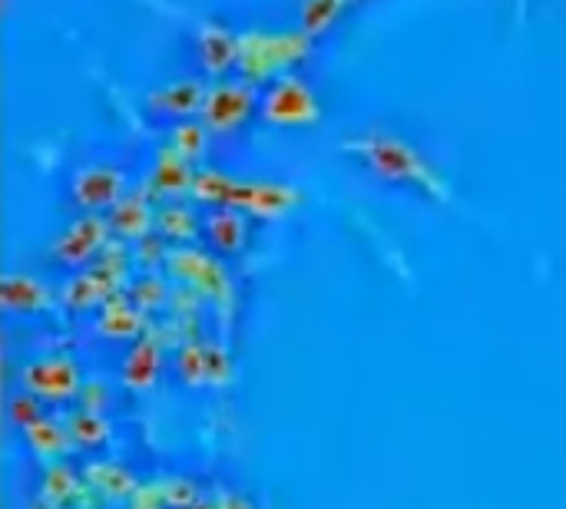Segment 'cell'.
I'll return each mask as SVG.
<instances>
[{"label": "cell", "instance_id": "cell-1", "mask_svg": "<svg viewBox=\"0 0 566 509\" xmlns=\"http://www.w3.org/2000/svg\"><path fill=\"white\" fill-rule=\"evenodd\" d=\"M355 152H361L368 169L378 172L381 179H391V182H428V172H424L421 159L415 156V149L398 142V139H391V136H368V139L355 142Z\"/></svg>", "mask_w": 566, "mask_h": 509}, {"label": "cell", "instance_id": "cell-2", "mask_svg": "<svg viewBox=\"0 0 566 509\" xmlns=\"http://www.w3.org/2000/svg\"><path fill=\"white\" fill-rule=\"evenodd\" d=\"M262 116L272 119L275 126H292V123H312L318 116V103L312 89L298 79H282L269 96L262 99Z\"/></svg>", "mask_w": 566, "mask_h": 509}, {"label": "cell", "instance_id": "cell-3", "mask_svg": "<svg viewBox=\"0 0 566 509\" xmlns=\"http://www.w3.org/2000/svg\"><path fill=\"white\" fill-rule=\"evenodd\" d=\"M255 103V93L245 86V83H226V86H216L209 96H206V129L212 132H229L235 129L249 109Z\"/></svg>", "mask_w": 566, "mask_h": 509}, {"label": "cell", "instance_id": "cell-4", "mask_svg": "<svg viewBox=\"0 0 566 509\" xmlns=\"http://www.w3.org/2000/svg\"><path fill=\"white\" fill-rule=\"evenodd\" d=\"M123 185H126V179H123L119 169H113V166H93V169L76 172V179H73V199H76V205L93 209V212L96 209H113L119 202V195H123Z\"/></svg>", "mask_w": 566, "mask_h": 509}, {"label": "cell", "instance_id": "cell-5", "mask_svg": "<svg viewBox=\"0 0 566 509\" xmlns=\"http://www.w3.org/2000/svg\"><path fill=\"white\" fill-rule=\"evenodd\" d=\"M106 219H99V215H90V219H80L76 225H70V232L60 238V245H56V258L63 262V265H80V262H86L99 245H103V238H106Z\"/></svg>", "mask_w": 566, "mask_h": 509}, {"label": "cell", "instance_id": "cell-6", "mask_svg": "<svg viewBox=\"0 0 566 509\" xmlns=\"http://www.w3.org/2000/svg\"><path fill=\"white\" fill-rule=\"evenodd\" d=\"M206 96L209 93L196 79H179V83H172L153 96V109L163 116H172V119H186L189 113L206 106Z\"/></svg>", "mask_w": 566, "mask_h": 509}, {"label": "cell", "instance_id": "cell-7", "mask_svg": "<svg viewBox=\"0 0 566 509\" xmlns=\"http://www.w3.org/2000/svg\"><path fill=\"white\" fill-rule=\"evenodd\" d=\"M199 53H202L206 70L222 73V70H229V66L242 56V43H239L232 33H226L222 26H209V30L202 33Z\"/></svg>", "mask_w": 566, "mask_h": 509}, {"label": "cell", "instance_id": "cell-8", "mask_svg": "<svg viewBox=\"0 0 566 509\" xmlns=\"http://www.w3.org/2000/svg\"><path fill=\"white\" fill-rule=\"evenodd\" d=\"M27 378H30V384H33L36 391L56 394V397H63V394H70V391L76 388V371H73L66 361H43V364L30 368Z\"/></svg>", "mask_w": 566, "mask_h": 509}, {"label": "cell", "instance_id": "cell-9", "mask_svg": "<svg viewBox=\"0 0 566 509\" xmlns=\"http://www.w3.org/2000/svg\"><path fill=\"white\" fill-rule=\"evenodd\" d=\"M206 232H209V242L222 252V255H232L239 245H242V219L235 212H216L209 222H206Z\"/></svg>", "mask_w": 566, "mask_h": 509}, {"label": "cell", "instance_id": "cell-10", "mask_svg": "<svg viewBox=\"0 0 566 509\" xmlns=\"http://www.w3.org/2000/svg\"><path fill=\"white\" fill-rule=\"evenodd\" d=\"M156 189L159 192H166V195H176V192H182L186 185H189V166L179 159V156H166V159H159V166H156Z\"/></svg>", "mask_w": 566, "mask_h": 509}, {"label": "cell", "instance_id": "cell-11", "mask_svg": "<svg viewBox=\"0 0 566 509\" xmlns=\"http://www.w3.org/2000/svg\"><path fill=\"white\" fill-rule=\"evenodd\" d=\"M292 202V195L279 185H252V199L249 205L262 215H275V212H285Z\"/></svg>", "mask_w": 566, "mask_h": 509}, {"label": "cell", "instance_id": "cell-12", "mask_svg": "<svg viewBox=\"0 0 566 509\" xmlns=\"http://www.w3.org/2000/svg\"><path fill=\"white\" fill-rule=\"evenodd\" d=\"M338 7H342V0H312L308 7H305V30L308 33H318V30H325L332 20H335V13H338Z\"/></svg>", "mask_w": 566, "mask_h": 509}, {"label": "cell", "instance_id": "cell-13", "mask_svg": "<svg viewBox=\"0 0 566 509\" xmlns=\"http://www.w3.org/2000/svg\"><path fill=\"white\" fill-rule=\"evenodd\" d=\"M176 146H179V156H196V152H202V146H206V126L182 123L179 132H176Z\"/></svg>", "mask_w": 566, "mask_h": 509}]
</instances>
